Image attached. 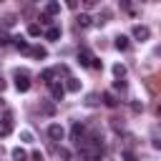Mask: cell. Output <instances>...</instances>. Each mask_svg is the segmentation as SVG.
<instances>
[{"label": "cell", "mask_w": 161, "mask_h": 161, "mask_svg": "<svg viewBox=\"0 0 161 161\" xmlns=\"http://www.w3.org/2000/svg\"><path fill=\"white\" fill-rule=\"evenodd\" d=\"M50 96H53V101H63V96H65V86L53 83V86H50Z\"/></svg>", "instance_id": "277c9868"}, {"label": "cell", "mask_w": 161, "mask_h": 161, "mask_svg": "<svg viewBox=\"0 0 161 161\" xmlns=\"http://www.w3.org/2000/svg\"><path fill=\"white\" fill-rule=\"evenodd\" d=\"M20 138H23V141H33V133H30V131H23Z\"/></svg>", "instance_id": "83f0119b"}, {"label": "cell", "mask_w": 161, "mask_h": 161, "mask_svg": "<svg viewBox=\"0 0 161 161\" xmlns=\"http://www.w3.org/2000/svg\"><path fill=\"white\" fill-rule=\"evenodd\" d=\"M10 131H13V113L5 111V116H3V121H0V136L5 138V136H10Z\"/></svg>", "instance_id": "7a4b0ae2"}, {"label": "cell", "mask_w": 161, "mask_h": 161, "mask_svg": "<svg viewBox=\"0 0 161 161\" xmlns=\"http://www.w3.org/2000/svg\"><path fill=\"white\" fill-rule=\"evenodd\" d=\"M0 106H3V98H0Z\"/></svg>", "instance_id": "d6a6232c"}, {"label": "cell", "mask_w": 161, "mask_h": 161, "mask_svg": "<svg viewBox=\"0 0 161 161\" xmlns=\"http://www.w3.org/2000/svg\"><path fill=\"white\" fill-rule=\"evenodd\" d=\"M128 45H131V43H128L126 35H118V38H116V48H118V50H128Z\"/></svg>", "instance_id": "4fadbf2b"}, {"label": "cell", "mask_w": 161, "mask_h": 161, "mask_svg": "<svg viewBox=\"0 0 161 161\" xmlns=\"http://www.w3.org/2000/svg\"><path fill=\"white\" fill-rule=\"evenodd\" d=\"M63 133H65V131H63V126H58V123L48 126V136H50L53 141H60V138H63Z\"/></svg>", "instance_id": "5b68a950"}, {"label": "cell", "mask_w": 161, "mask_h": 161, "mask_svg": "<svg viewBox=\"0 0 161 161\" xmlns=\"http://www.w3.org/2000/svg\"><path fill=\"white\" fill-rule=\"evenodd\" d=\"M133 38H136V40H148V38H151V30H148L146 25H136V28H133Z\"/></svg>", "instance_id": "3957f363"}, {"label": "cell", "mask_w": 161, "mask_h": 161, "mask_svg": "<svg viewBox=\"0 0 161 161\" xmlns=\"http://www.w3.org/2000/svg\"><path fill=\"white\" fill-rule=\"evenodd\" d=\"M13 45H15L18 50H23V53H30V45H28V40H25V38H20V35H15V38H13Z\"/></svg>", "instance_id": "8992f818"}, {"label": "cell", "mask_w": 161, "mask_h": 161, "mask_svg": "<svg viewBox=\"0 0 161 161\" xmlns=\"http://www.w3.org/2000/svg\"><path fill=\"white\" fill-rule=\"evenodd\" d=\"M13 25H15V15H5L3 18V30L5 28H13Z\"/></svg>", "instance_id": "44dd1931"}, {"label": "cell", "mask_w": 161, "mask_h": 161, "mask_svg": "<svg viewBox=\"0 0 161 161\" xmlns=\"http://www.w3.org/2000/svg\"><path fill=\"white\" fill-rule=\"evenodd\" d=\"M78 60H80V65H88V68H91L96 58H93V55H91L88 50H80V53H78Z\"/></svg>", "instance_id": "ba28073f"}, {"label": "cell", "mask_w": 161, "mask_h": 161, "mask_svg": "<svg viewBox=\"0 0 161 161\" xmlns=\"http://www.w3.org/2000/svg\"><path fill=\"white\" fill-rule=\"evenodd\" d=\"M53 75H55V70H50V68H48V70H43V73H40V78H43V80H45V83H48V86H53V83H55V80H53Z\"/></svg>", "instance_id": "e0dca14e"}, {"label": "cell", "mask_w": 161, "mask_h": 161, "mask_svg": "<svg viewBox=\"0 0 161 161\" xmlns=\"http://www.w3.org/2000/svg\"><path fill=\"white\" fill-rule=\"evenodd\" d=\"M13 158H15V161H25V158H28V153L18 146V148H13Z\"/></svg>", "instance_id": "d6986e66"}, {"label": "cell", "mask_w": 161, "mask_h": 161, "mask_svg": "<svg viewBox=\"0 0 161 161\" xmlns=\"http://www.w3.org/2000/svg\"><path fill=\"white\" fill-rule=\"evenodd\" d=\"M40 23H43V25H50V23H53V18H50V15H45V13H43V15H40Z\"/></svg>", "instance_id": "484cf974"}, {"label": "cell", "mask_w": 161, "mask_h": 161, "mask_svg": "<svg viewBox=\"0 0 161 161\" xmlns=\"http://www.w3.org/2000/svg\"><path fill=\"white\" fill-rule=\"evenodd\" d=\"M30 55H33V58H45L48 50H45L43 45H35V48H30Z\"/></svg>", "instance_id": "5bb4252c"}, {"label": "cell", "mask_w": 161, "mask_h": 161, "mask_svg": "<svg viewBox=\"0 0 161 161\" xmlns=\"http://www.w3.org/2000/svg\"><path fill=\"white\" fill-rule=\"evenodd\" d=\"M151 143H153V148H161V138H153Z\"/></svg>", "instance_id": "4dcf8cb0"}, {"label": "cell", "mask_w": 161, "mask_h": 161, "mask_svg": "<svg viewBox=\"0 0 161 161\" xmlns=\"http://www.w3.org/2000/svg\"><path fill=\"white\" fill-rule=\"evenodd\" d=\"M55 13H60V3H48V5H45V15L53 18Z\"/></svg>", "instance_id": "7c38bea8"}, {"label": "cell", "mask_w": 161, "mask_h": 161, "mask_svg": "<svg viewBox=\"0 0 161 161\" xmlns=\"http://www.w3.org/2000/svg\"><path fill=\"white\" fill-rule=\"evenodd\" d=\"M30 158H33V161H43V153H40V151H33Z\"/></svg>", "instance_id": "f546056e"}, {"label": "cell", "mask_w": 161, "mask_h": 161, "mask_svg": "<svg viewBox=\"0 0 161 161\" xmlns=\"http://www.w3.org/2000/svg\"><path fill=\"white\" fill-rule=\"evenodd\" d=\"M86 106H98V96L96 93H88L86 96Z\"/></svg>", "instance_id": "603a6c76"}, {"label": "cell", "mask_w": 161, "mask_h": 161, "mask_svg": "<svg viewBox=\"0 0 161 161\" xmlns=\"http://www.w3.org/2000/svg\"><path fill=\"white\" fill-rule=\"evenodd\" d=\"M15 88H18L20 93L30 91V80H28V73H25V70H18V73H15Z\"/></svg>", "instance_id": "6da1fadb"}, {"label": "cell", "mask_w": 161, "mask_h": 161, "mask_svg": "<svg viewBox=\"0 0 161 161\" xmlns=\"http://www.w3.org/2000/svg\"><path fill=\"white\" fill-rule=\"evenodd\" d=\"M123 158H126V161H136V153H133V151H123Z\"/></svg>", "instance_id": "4316f807"}, {"label": "cell", "mask_w": 161, "mask_h": 161, "mask_svg": "<svg viewBox=\"0 0 161 161\" xmlns=\"http://www.w3.org/2000/svg\"><path fill=\"white\" fill-rule=\"evenodd\" d=\"M108 18H111V10H108V8H103V10H101V15H98V20H96V23H98V25H103V23H106V20H108Z\"/></svg>", "instance_id": "ffe728a7"}, {"label": "cell", "mask_w": 161, "mask_h": 161, "mask_svg": "<svg viewBox=\"0 0 161 161\" xmlns=\"http://www.w3.org/2000/svg\"><path fill=\"white\" fill-rule=\"evenodd\" d=\"M28 35H33V38H35V35H40V25L30 23V25H28Z\"/></svg>", "instance_id": "7402d4cb"}, {"label": "cell", "mask_w": 161, "mask_h": 161, "mask_svg": "<svg viewBox=\"0 0 161 161\" xmlns=\"http://www.w3.org/2000/svg\"><path fill=\"white\" fill-rule=\"evenodd\" d=\"M65 91H73V93H75V91H80V80H78V78H68Z\"/></svg>", "instance_id": "9a60e30c"}, {"label": "cell", "mask_w": 161, "mask_h": 161, "mask_svg": "<svg viewBox=\"0 0 161 161\" xmlns=\"http://www.w3.org/2000/svg\"><path fill=\"white\" fill-rule=\"evenodd\" d=\"M113 88H116V91H126V80H123V78H121V80H116V83H113Z\"/></svg>", "instance_id": "d4e9b609"}, {"label": "cell", "mask_w": 161, "mask_h": 161, "mask_svg": "<svg viewBox=\"0 0 161 161\" xmlns=\"http://www.w3.org/2000/svg\"><path fill=\"white\" fill-rule=\"evenodd\" d=\"M101 101H103V103H106L108 108H116V106H118V98H116V96H113L111 91H106V93L101 96Z\"/></svg>", "instance_id": "52a82bcc"}, {"label": "cell", "mask_w": 161, "mask_h": 161, "mask_svg": "<svg viewBox=\"0 0 161 161\" xmlns=\"http://www.w3.org/2000/svg\"><path fill=\"white\" fill-rule=\"evenodd\" d=\"M113 75H116V78L121 80V78L126 75V65H121V63H116V65H113Z\"/></svg>", "instance_id": "ac0fdd59"}, {"label": "cell", "mask_w": 161, "mask_h": 161, "mask_svg": "<svg viewBox=\"0 0 161 161\" xmlns=\"http://www.w3.org/2000/svg\"><path fill=\"white\" fill-rule=\"evenodd\" d=\"M10 40H13V38H10V35H8L5 30H0V45H8Z\"/></svg>", "instance_id": "cb8c5ba5"}, {"label": "cell", "mask_w": 161, "mask_h": 161, "mask_svg": "<svg viewBox=\"0 0 161 161\" xmlns=\"http://www.w3.org/2000/svg\"><path fill=\"white\" fill-rule=\"evenodd\" d=\"M58 153H60V158H65V161H68V158H70V151H68V148H60V151H58Z\"/></svg>", "instance_id": "f1b7e54d"}, {"label": "cell", "mask_w": 161, "mask_h": 161, "mask_svg": "<svg viewBox=\"0 0 161 161\" xmlns=\"http://www.w3.org/2000/svg\"><path fill=\"white\" fill-rule=\"evenodd\" d=\"M45 38H48V40H58V38H60V28H48V30H45Z\"/></svg>", "instance_id": "2e32d148"}, {"label": "cell", "mask_w": 161, "mask_h": 161, "mask_svg": "<svg viewBox=\"0 0 161 161\" xmlns=\"http://www.w3.org/2000/svg\"><path fill=\"white\" fill-rule=\"evenodd\" d=\"M40 111H43L45 116H55V103H50V101H43V103H40Z\"/></svg>", "instance_id": "9c48e42d"}, {"label": "cell", "mask_w": 161, "mask_h": 161, "mask_svg": "<svg viewBox=\"0 0 161 161\" xmlns=\"http://www.w3.org/2000/svg\"><path fill=\"white\" fill-rule=\"evenodd\" d=\"M75 20H78V28H88V25H91V20H93V18H91V15H88V13H80V15H78V18H75Z\"/></svg>", "instance_id": "30bf717a"}, {"label": "cell", "mask_w": 161, "mask_h": 161, "mask_svg": "<svg viewBox=\"0 0 161 161\" xmlns=\"http://www.w3.org/2000/svg\"><path fill=\"white\" fill-rule=\"evenodd\" d=\"M80 136H83V126H80V123H73V131H70V138H73V141L78 143V141H80Z\"/></svg>", "instance_id": "8fae6325"}, {"label": "cell", "mask_w": 161, "mask_h": 161, "mask_svg": "<svg viewBox=\"0 0 161 161\" xmlns=\"http://www.w3.org/2000/svg\"><path fill=\"white\" fill-rule=\"evenodd\" d=\"M3 91H5V80L0 78V93H3Z\"/></svg>", "instance_id": "1f68e13d"}]
</instances>
